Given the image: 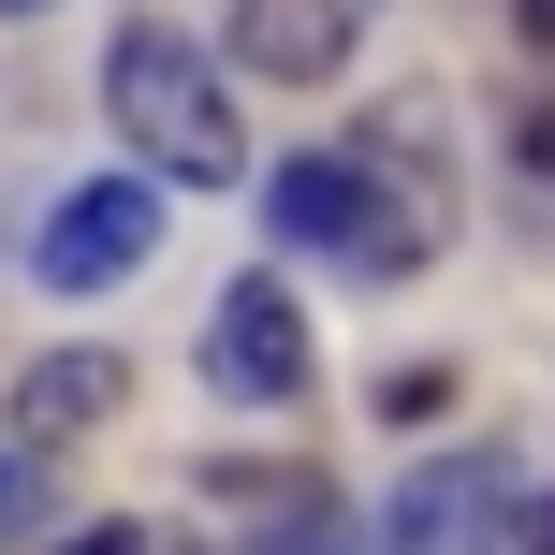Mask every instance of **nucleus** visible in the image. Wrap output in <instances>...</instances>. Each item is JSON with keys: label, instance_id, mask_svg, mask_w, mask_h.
Returning <instances> with one entry per match:
<instances>
[{"label": "nucleus", "instance_id": "10", "mask_svg": "<svg viewBox=\"0 0 555 555\" xmlns=\"http://www.w3.org/2000/svg\"><path fill=\"white\" fill-rule=\"evenodd\" d=\"M527 555H555V498H541V512H527Z\"/></svg>", "mask_w": 555, "mask_h": 555}, {"label": "nucleus", "instance_id": "7", "mask_svg": "<svg viewBox=\"0 0 555 555\" xmlns=\"http://www.w3.org/2000/svg\"><path fill=\"white\" fill-rule=\"evenodd\" d=\"M59 555H162V527H74Z\"/></svg>", "mask_w": 555, "mask_h": 555}, {"label": "nucleus", "instance_id": "4", "mask_svg": "<svg viewBox=\"0 0 555 555\" xmlns=\"http://www.w3.org/2000/svg\"><path fill=\"white\" fill-rule=\"evenodd\" d=\"M205 380H220L234 410H263V395L307 380V307L278 293V263H249L220 307H205Z\"/></svg>", "mask_w": 555, "mask_h": 555}, {"label": "nucleus", "instance_id": "9", "mask_svg": "<svg viewBox=\"0 0 555 555\" xmlns=\"http://www.w3.org/2000/svg\"><path fill=\"white\" fill-rule=\"evenodd\" d=\"M15 512H29V468H0V527H15Z\"/></svg>", "mask_w": 555, "mask_h": 555}, {"label": "nucleus", "instance_id": "6", "mask_svg": "<svg viewBox=\"0 0 555 555\" xmlns=\"http://www.w3.org/2000/svg\"><path fill=\"white\" fill-rule=\"evenodd\" d=\"M117 395H132V365H117V351H44V365L15 380V424H29V439H88Z\"/></svg>", "mask_w": 555, "mask_h": 555}, {"label": "nucleus", "instance_id": "11", "mask_svg": "<svg viewBox=\"0 0 555 555\" xmlns=\"http://www.w3.org/2000/svg\"><path fill=\"white\" fill-rule=\"evenodd\" d=\"M0 15H29V0H0Z\"/></svg>", "mask_w": 555, "mask_h": 555}, {"label": "nucleus", "instance_id": "5", "mask_svg": "<svg viewBox=\"0 0 555 555\" xmlns=\"http://www.w3.org/2000/svg\"><path fill=\"white\" fill-rule=\"evenodd\" d=\"M365 0H234V74H278V88H322L351 59Z\"/></svg>", "mask_w": 555, "mask_h": 555}, {"label": "nucleus", "instance_id": "2", "mask_svg": "<svg viewBox=\"0 0 555 555\" xmlns=\"http://www.w3.org/2000/svg\"><path fill=\"white\" fill-rule=\"evenodd\" d=\"M146 249H162V191H146V176H103V191H74L29 234V278H44V293H117Z\"/></svg>", "mask_w": 555, "mask_h": 555}, {"label": "nucleus", "instance_id": "8", "mask_svg": "<svg viewBox=\"0 0 555 555\" xmlns=\"http://www.w3.org/2000/svg\"><path fill=\"white\" fill-rule=\"evenodd\" d=\"M512 146H527V162H541V176H555V103H541V117H527V132H512Z\"/></svg>", "mask_w": 555, "mask_h": 555}, {"label": "nucleus", "instance_id": "3", "mask_svg": "<svg viewBox=\"0 0 555 555\" xmlns=\"http://www.w3.org/2000/svg\"><path fill=\"white\" fill-rule=\"evenodd\" d=\"M498 541H512V468L498 453H439L380 512V555H498Z\"/></svg>", "mask_w": 555, "mask_h": 555}, {"label": "nucleus", "instance_id": "1", "mask_svg": "<svg viewBox=\"0 0 555 555\" xmlns=\"http://www.w3.org/2000/svg\"><path fill=\"white\" fill-rule=\"evenodd\" d=\"M103 117L176 176V191H234V176H249V132H234L220 74H205V59L176 44L162 15H132V29L103 44Z\"/></svg>", "mask_w": 555, "mask_h": 555}]
</instances>
